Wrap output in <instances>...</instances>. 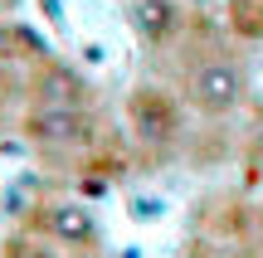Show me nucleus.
I'll list each match as a JSON object with an SVG mask.
<instances>
[{"label":"nucleus","mask_w":263,"mask_h":258,"mask_svg":"<svg viewBox=\"0 0 263 258\" xmlns=\"http://www.w3.org/2000/svg\"><path fill=\"white\" fill-rule=\"evenodd\" d=\"M190 103L210 117H224L244 103V68L229 58H200L190 68Z\"/></svg>","instance_id":"nucleus-1"},{"label":"nucleus","mask_w":263,"mask_h":258,"mask_svg":"<svg viewBox=\"0 0 263 258\" xmlns=\"http://www.w3.org/2000/svg\"><path fill=\"white\" fill-rule=\"evenodd\" d=\"M29 136L39 146H83L88 142V112L83 107H54L44 103L29 117Z\"/></svg>","instance_id":"nucleus-2"},{"label":"nucleus","mask_w":263,"mask_h":258,"mask_svg":"<svg viewBox=\"0 0 263 258\" xmlns=\"http://www.w3.org/2000/svg\"><path fill=\"white\" fill-rule=\"evenodd\" d=\"M127 19L146 44H171L180 34V0H132L127 5Z\"/></svg>","instance_id":"nucleus-3"},{"label":"nucleus","mask_w":263,"mask_h":258,"mask_svg":"<svg viewBox=\"0 0 263 258\" xmlns=\"http://www.w3.org/2000/svg\"><path fill=\"white\" fill-rule=\"evenodd\" d=\"M132 117H137V132L146 142H166L176 132V103L161 93H137L132 97Z\"/></svg>","instance_id":"nucleus-4"},{"label":"nucleus","mask_w":263,"mask_h":258,"mask_svg":"<svg viewBox=\"0 0 263 258\" xmlns=\"http://www.w3.org/2000/svg\"><path fill=\"white\" fill-rule=\"evenodd\" d=\"M44 220H49V234H54L59 244H93L98 239V220L83 210V205H73V200L54 205Z\"/></svg>","instance_id":"nucleus-5"},{"label":"nucleus","mask_w":263,"mask_h":258,"mask_svg":"<svg viewBox=\"0 0 263 258\" xmlns=\"http://www.w3.org/2000/svg\"><path fill=\"white\" fill-rule=\"evenodd\" d=\"M258 244H263V214H258Z\"/></svg>","instance_id":"nucleus-6"}]
</instances>
